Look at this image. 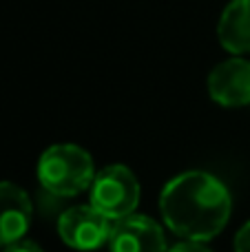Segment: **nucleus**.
Here are the masks:
<instances>
[{"label":"nucleus","instance_id":"1","mask_svg":"<svg viewBox=\"0 0 250 252\" xmlns=\"http://www.w3.org/2000/svg\"><path fill=\"white\" fill-rule=\"evenodd\" d=\"M159 213L177 237L206 244L226 228L233 213V197L215 175L186 170L164 186Z\"/></svg>","mask_w":250,"mask_h":252},{"label":"nucleus","instance_id":"2","mask_svg":"<svg viewBox=\"0 0 250 252\" xmlns=\"http://www.w3.org/2000/svg\"><path fill=\"white\" fill-rule=\"evenodd\" d=\"M95 177L93 157L75 144L49 146L38 159V179L51 195L75 197L89 190Z\"/></svg>","mask_w":250,"mask_h":252},{"label":"nucleus","instance_id":"3","mask_svg":"<svg viewBox=\"0 0 250 252\" xmlns=\"http://www.w3.org/2000/svg\"><path fill=\"white\" fill-rule=\"evenodd\" d=\"M140 204V182L124 164H111L93 177L91 206L118 221L135 213Z\"/></svg>","mask_w":250,"mask_h":252},{"label":"nucleus","instance_id":"4","mask_svg":"<svg viewBox=\"0 0 250 252\" xmlns=\"http://www.w3.org/2000/svg\"><path fill=\"white\" fill-rule=\"evenodd\" d=\"M113 219H109L95 206H73L58 219L60 239L73 250H97L109 244L113 232Z\"/></svg>","mask_w":250,"mask_h":252},{"label":"nucleus","instance_id":"5","mask_svg":"<svg viewBox=\"0 0 250 252\" xmlns=\"http://www.w3.org/2000/svg\"><path fill=\"white\" fill-rule=\"evenodd\" d=\"M111 252H166V237L155 219L146 215H128L113 223L109 239Z\"/></svg>","mask_w":250,"mask_h":252},{"label":"nucleus","instance_id":"6","mask_svg":"<svg viewBox=\"0 0 250 252\" xmlns=\"http://www.w3.org/2000/svg\"><path fill=\"white\" fill-rule=\"evenodd\" d=\"M208 95L228 109L250 104V62L244 58L224 60L208 73Z\"/></svg>","mask_w":250,"mask_h":252},{"label":"nucleus","instance_id":"7","mask_svg":"<svg viewBox=\"0 0 250 252\" xmlns=\"http://www.w3.org/2000/svg\"><path fill=\"white\" fill-rule=\"evenodd\" d=\"M33 206L18 184L0 182V248L25 239L31 226Z\"/></svg>","mask_w":250,"mask_h":252},{"label":"nucleus","instance_id":"8","mask_svg":"<svg viewBox=\"0 0 250 252\" xmlns=\"http://www.w3.org/2000/svg\"><path fill=\"white\" fill-rule=\"evenodd\" d=\"M217 35L226 51L235 56L250 53V0H233L221 11Z\"/></svg>","mask_w":250,"mask_h":252},{"label":"nucleus","instance_id":"9","mask_svg":"<svg viewBox=\"0 0 250 252\" xmlns=\"http://www.w3.org/2000/svg\"><path fill=\"white\" fill-rule=\"evenodd\" d=\"M235 252H250V221H246L235 235Z\"/></svg>","mask_w":250,"mask_h":252},{"label":"nucleus","instance_id":"10","mask_svg":"<svg viewBox=\"0 0 250 252\" xmlns=\"http://www.w3.org/2000/svg\"><path fill=\"white\" fill-rule=\"evenodd\" d=\"M166 252H213V250H208L206 246H204V241H190V239H186V241H180V244H175L173 248H168Z\"/></svg>","mask_w":250,"mask_h":252},{"label":"nucleus","instance_id":"11","mask_svg":"<svg viewBox=\"0 0 250 252\" xmlns=\"http://www.w3.org/2000/svg\"><path fill=\"white\" fill-rule=\"evenodd\" d=\"M2 252H42V248H40L35 241H29V239H20L16 241V244H9L4 246Z\"/></svg>","mask_w":250,"mask_h":252}]
</instances>
